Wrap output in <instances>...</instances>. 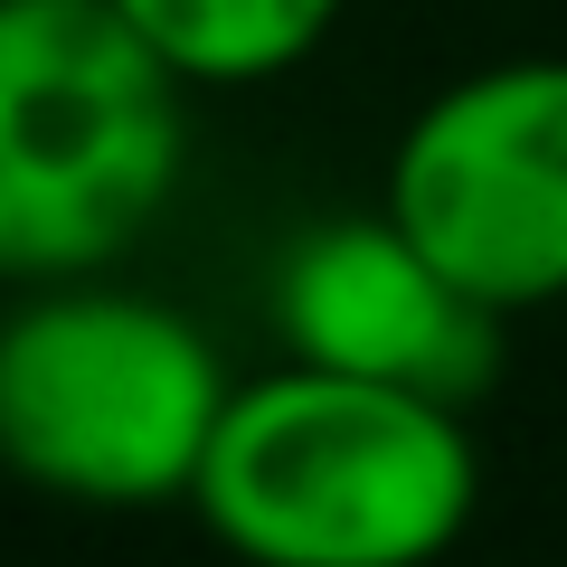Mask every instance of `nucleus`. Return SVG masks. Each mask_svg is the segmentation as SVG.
Here are the masks:
<instances>
[{"label": "nucleus", "mask_w": 567, "mask_h": 567, "mask_svg": "<svg viewBox=\"0 0 567 567\" xmlns=\"http://www.w3.org/2000/svg\"><path fill=\"white\" fill-rule=\"evenodd\" d=\"M189 95L275 85L341 29V0H114Z\"/></svg>", "instance_id": "nucleus-6"}, {"label": "nucleus", "mask_w": 567, "mask_h": 567, "mask_svg": "<svg viewBox=\"0 0 567 567\" xmlns=\"http://www.w3.org/2000/svg\"><path fill=\"white\" fill-rule=\"evenodd\" d=\"M379 208L502 322L567 303V58H492L425 95Z\"/></svg>", "instance_id": "nucleus-4"}, {"label": "nucleus", "mask_w": 567, "mask_h": 567, "mask_svg": "<svg viewBox=\"0 0 567 567\" xmlns=\"http://www.w3.org/2000/svg\"><path fill=\"white\" fill-rule=\"evenodd\" d=\"M265 322L284 360L473 398L502 369V312H483L388 208L312 218L265 275Z\"/></svg>", "instance_id": "nucleus-5"}, {"label": "nucleus", "mask_w": 567, "mask_h": 567, "mask_svg": "<svg viewBox=\"0 0 567 567\" xmlns=\"http://www.w3.org/2000/svg\"><path fill=\"white\" fill-rule=\"evenodd\" d=\"M189 511L237 567H445L483 454L464 398L284 360L227 388Z\"/></svg>", "instance_id": "nucleus-1"}, {"label": "nucleus", "mask_w": 567, "mask_h": 567, "mask_svg": "<svg viewBox=\"0 0 567 567\" xmlns=\"http://www.w3.org/2000/svg\"><path fill=\"white\" fill-rule=\"evenodd\" d=\"M189 171V85L114 0H0V284L114 275Z\"/></svg>", "instance_id": "nucleus-2"}, {"label": "nucleus", "mask_w": 567, "mask_h": 567, "mask_svg": "<svg viewBox=\"0 0 567 567\" xmlns=\"http://www.w3.org/2000/svg\"><path fill=\"white\" fill-rule=\"evenodd\" d=\"M237 369L123 275L20 284L0 312V473L76 511H171L208 464Z\"/></svg>", "instance_id": "nucleus-3"}]
</instances>
